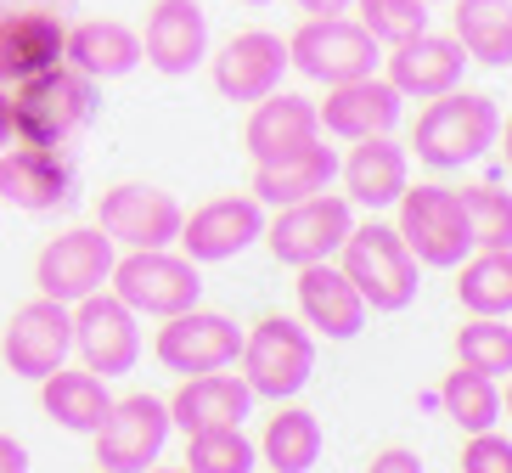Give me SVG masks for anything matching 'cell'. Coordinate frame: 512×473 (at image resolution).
Returning <instances> with one entry per match:
<instances>
[{
	"label": "cell",
	"instance_id": "9",
	"mask_svg": "<svg viewBox=\"0 0 512 473\" xmlns=\"http://www.w3.org/2000/svg\"><path fill=\"white\" fill-rule=\"evenodd\" d=\"M113 260H119V248L107 237L102 226H74L40 243L34 254V288L57 299V305H79V299H91V293L107 288V276H113Z\"/></svg>",
	"mask_w": 512,
	"mask_h": 473
},
{
	"label": "cell",
	"instance_id": "14",
	"mask_svg": "<svg viewBox=\"0 0 512 473\" xmlns=\"http://www.w3.org/2000/svg\"><path fill=\"white\" fill-rule=\"evenodd\" d=\"M136 310L124 305L113 288L91 293L74 305V355L79 367H91L96 378H124L141 361V327Z\"/></svg>",
	"mask_w": 512,
	"mask_h": 473
},
{
	"label": "cell",
	"instance_id": "30",
	"mask_svg": "<svg viewBox=\"0 0 512 473\" xmlns=\"http://www.w3.org/2000/svg\"><path fill=\"white\" fill-rule=\"evenodd\" d=\"M321 445H327L321 417L282 400L276 417L265 423V434H259V462H265L271 473H310L321 462Z\"/></svg>",
	"mask_w": 512,
	"mask_h": 473
},
{
	"label": "cell",
	"instance_id": "11",
	"mask_svg": "<svg viewBox=\"0 0 512 473\" xmlns=\"http://www.w3.org/2000/svg\"><path fill=\"white\" fill-rule=\"evenodd\" d=\"M169 400L158 395H124L107 406V417L96 423V468L107 473H147L164 457L169 445Z\"/></svg>",
	"mask_w": 512,
	"mask_h": 473
},
{
	"label": "cell",
	"instance_id": "46",
	"mask_svg": "<svg viewBox=\"0 0 512 473\" xmlns=\"http://www.w3.org/2000/svg\"><path fill=\"white\" fill-rule=\"evenodd\" d=\"M428 6H445V0H428Z\"/></svg>",
	"mask_w": 512,
	"mask_h": 473
},
{
	"label": "cell",
	"instance_id": "43",
	"mask_svg": "<svg viewBox=\"0 0 512 473\" xmlns=\"http://www.w3.org/2000/svg\"><path fill=\"white\" fill-rule=\"evenodd\" d=\"M501 406H507V412H512V372H507V400H501Z\"/></svg>",
	"mask_w": 512,
	"mask_h": 473
},
{
	"label": "cell",
	"instance_id": "35",
	"mask_svg": "<svg viewBox=\"0 0 512 473\" xmlns=\"http://www.w3.org/2000/svg\"><path fill=\"white\" fill-rule=\"evenodd\" d=\"M349 12H355V23H361L383 51L400 46V40H411V34H422L428 23H434L428 0H355Z\"/></svg>",
	"mask_w": 512,
	"mask_h": 473
},
{
	"label": "cell",
	"instance_id": "34",
	"mask_svg": "<svg viewBox=\"0 0 512 473\" xmlns=\"http://www.w3.org/2000/svg\"><path fill=\"white\" fill-rule=\"evenodd\" d=\"M456 361L484 378H507L512 372V327L507 316H467L456 327Z\"/></svg>",
	"mask_w": 512,
	"mask_h": 473
},
{
	"label": "cell",
	"instance_id": "38",
	"mask_svg": "<svg viewBox=\"0 0 512 473\" xmlns=\"http://www.w3.org/2000/svg\"><path fill=\"white\" fill-rule=\"evenodd\" d=\"M366 473H422V457L411 445H383V451L366 462Z\"/></svg>",
	"mask_w": 512,
	"mask_h": 473
},
{
	"label": "cell",
	"instance_id": "33",
	"mask_svg": "<svg viewBox=\"0 0 512 473\" xmlns=\"http://www.w3.org/2000/svg\"><path fill=\"white\" fill-rule=\"evenodd\" d=\"M254 468H259V445L242 434V423L186 434V473H254Z\"/></svg>",
	"mask_w": 512,
	"mask_h": 473
},
{
	"label": "cell",
	"instance_id": "48",
	"mask_svg": "<svg viewBox=\"0 0 512 473\" xmlns=\"http://www.w3.org/2000/svg\"><path fill=\"white\" fill-rule=\"evenodd\" d=\"M0 209H6V203H0Z\"/></svg>",
	"mask_w": 512,
	"mask_h": 473
},
{
	"label": "cell",
	"instance_id": "31",
	"mask_svg": "<svg viewBox=\"0 0 512 473\" xmlns=\"http://www.w3.org/2000/svg\"><path fill=\"white\" fill-rule=\"evenodd\" d=\"M456 305L467 316H512V248H473L456 265Z\"/></svg>",
	"mask_w": 512,
	"mask_h": 473
},
{
	"label": "cell",
	"instance_id": "24",
	"mask_svg": "<svg viewBox=\"0 0 512 473\" xmlns=\"http://www.w3.org/2000/svg\"><path fill=\"white\" fill-rule=\"evenodd\" d=\"M62 40H68V23L57 12H46V6H12V12H0V91L29 74L57 68Z\"/></svg>",
	"mask_w": 512,
	"mask_h": 473
},
{
	"label": "cell",
	"instance_id": "27",
	"mask_svg": "<svg viewBox=\"0 0 512 473\" xmlns=\"http://www.w3.org/2000/svg\"><path fill=\"white\" fill-rule=\"evenodd\" d=\"M338 181V147L327 141H310L304 153L293 158H276V164H254V192L265 209H282V203H299V198H316Z\"/></svg>",
	"mask_w": 512,
	"mask_h": 473
},
{
	"label": "cell",
	"instance_id": "25",
	"mask_svg": "<svg viewBox=\"0 0 512 473\" xmlns=\"http://www.w3.org/2000/svg\"><path fill=\"white\" fill-rule=\"evenodd\" d=\"M254 412V389L242 383V372H197V378H181V389L169 395V423L181 434H197V428H226L242 423Z\"/></svg>",
	"mask_w": 512,
	"mask_h": 473
},
{
	"label": "cell",
	"instance_id": "21",
	"mask_svg": "<svg viewBox=\"0 0 512 473\" xmlns=\"http://www.w3.org/2000/svg\"><path fill=\"white\" fill-rule=\"evenodd\" d=\"M338 181L355 209H394V198L411 186V153L394 136H361L338 153Z\"/></svg>",
	"mask_w": 512,
	"mask_h": 473
},
{
	"label": "cell",
	"instance_id": "18",
	"mask_svg": "<svg viewBox=\"0 0 512 473\" xmlns=\"http://www.w3.org/2000/svg\"><path fill=\"white\" fill-rule=\"evenodd\" d=\"M68 198H74V158L62 147L12 141L0 153V203H12L23 214H51Z\"/></svg>",
	"mask_w": 512,
	"mask_h": 473
},
{
	"label": "cell",
	"instance_id": "12",
	"mask_svg": "<svg viewBox=\"0 0 512 473\" xmlns=\"http://www.w3.org/2000/svg\"><path fill=\"white\" fill-rule=\"evenodd\" d=\"M0 355H6L12 378H29V383L68 367V355H74V305H57L46 293H34L29 305L12 310L6 338H0Z\"/></svg>",
	"mask_w": 512,
	"mask_h": 473
},
{
	"label": "cell",
	"instance_id": "26",
	"mask_svg": "<svg viewBox=\"0 0 512 473\" xmlns=\"http://www.w3.org/2000/svg\"><path fill=\"white\" fill-rule=\"evenodd\" d=\"M62 62L79 68L85 79H96V85L102 79H124L141 68V34L130 23H119V17H85L62 40Z\"/></svg>",
	"mask_w": 512,
	"mask_h": 473
},
{
	"label": "cell",
	"instance_id": "4",
	"mask_svg": "<svg viewBox=\"0 0 512 473\" xmlns=\"http://www.w3.org/2000/svg\"><path fill=\"white\" fill-rule=\"evenodd\" d=\"M242 383L254 389V400H293L304 395V383L316 378V333L293 316H259L242 333Z\"/></svg>",
	"mask_w": 512,
	"mask_h": 473
},
{
	"label": "cell",
	"instance_id": "42",
	"mask_svg": "<svg viewBox=\"0 0 512 473\" xmlns=\"http://www.w3.org/2000/svg\"><path fill=\"white\" fill-rule=\"evenodd\" d=\"M496 147H501V158H507V169H512V119H501V130H496Z\"/></svg>",
	"mask_w": 512,
	"mask_h": 473
},
{
	"label": "cell",
	"instance_id": "16",
	"mask_svg": "<svg viewBox=\"0 0 512 473\" xmlns=\"http://www.w3.org/2000/svg\"><path fill=\"white\" fill-rule=\"evenodd\" d=\"M141 62L164 79H186L209 62V12L197 0H152L141 23Z\"/></svg>",
	"mask_w": 512,
	"mask_h": 473
},
{
	"label": "cell",
	"instance_id": "47",
	"mask_svg": "<svg viewBox=\"0 0 512 473\" xmlns=\"http://www.w3.org/2000/svg\"><path fill=\"white\" fill-rule=\"evenodd\" d=\"M96 473H107V468H96Z\"/></svg>",
	"mask_w": 512,
	"mask_h": 473
},
{
	"label": "cell",
	"instance_id": "20",
	"mask_svg": "<svg viewBox=\"0 0 512 473\" xmlns=\"http://www.w3.org/2000/svg\"><path fill=\"white\" fill-rule=\"evenodd\" d=\"M383 68H389L383 79H389L406 102H434V96H445V91L462 85L467 51L456 46V34L422 29V34H411V40H400V46H389Z\"/></svg>",
	"mask_w": 512,
	"mask_h": 473
},
{
	"label": "cell",
	"instance_id": "36",
	"mask_svg": "<svg viewBox=\"0 0 512 473\" xmlns=\"http://www.w3.org/2000/svg\"><path fill=\"white\" fill-rule=\"evenodd\" d=\"M456 192L473 226V248H512V192H501L496 181H473Z\"/></svg>",
	"mask_w": 512,
	"mask_h": 473
},
{
	"label": "cell",
	"instance_id": "45",
	"mask_svg": "<svg viewBox=\"0 0 512 473\" xmlns=\"http://www.w3.org/2000/svg\"><path fill=\"white\" fill-rule=\"evenodd\" d=\"M242 6H271V0H242Z\"/></svg>",
	"mask_w": 512,
	"mask_h": 473
},
{
	"label": "cell",
	"instance_id": "3",
	"mask_svg": "<svg viewBox=\"0 0 512 473\" xmlns=\"http://www.w3.org/2000/svg\"><path fill=\"white\" fill-rule=\"evenodd\" d=\"M496 130H501V107L496 96L484 91H445L417 113V130H411V147L428 169H462V164H479L490 147H496Z\"/></svg>",
	"mask_w": 512,
	"mask_h": 473
},
{
	"label": "cell",
	"instance_id": "6",
	"mask_svg": "<svg viewBox=\"0 0 512 473\" xmlns=\"http://www.w3.org/2000/svg\"><path fill=\"white\" fill-rule=\"evenodd\" d=\"M107 288L119 293L136 316H181L203 305V265H192L181 248H124L113 260Z\"/></svg>",
	"mask_w": 512,
	"mask_h": 473
},
{
	"label": "cell",
	"instance_id": "17",
	"mask_svg": "<svg viewBox=\"0 0 512 473\" xmlns=\"http://www.w3.org/2000/svg\"><path fill=\"white\" fill-rule=\"evenodd\" d=\"M209 74H214V91L226 96V102H259V96L282 91L287 40L271 29H237L209 57Z\"/></svg>",
	"mask_w": 512,
	"mask_h": 473
},
{
	"label": "cell",
	"instance_id": "1",
	"mask_svg": "<svg viewBox=\"0 0 512 473\" xmlns=\"http://www.w3.org/2000/svg\"><path fill=\"white\" fill-rule=\"evenodd\" d=\"M6 113H12V141L68 147L96 119V79L57 62L46 74H29L17 85H6Z\"/></svg>",
	"mask_w": 512,
	"mask_h": 473
},
{
	"label": "cell",
	"instance_id": "15",
	"mask_svg": "<svg viewBox=\"0 0 512 473\" xmlns=\"http://www.w3.org/2000/svg\"><path fill=\"white\" fill-rule=\"evenodd\" d=\"M181 203L164 186L147 181H119L96 198V226L113 237V248H175L181 231Z\"/></svg>",
	"mask_w": 512,
	"mask_h": 473
},
{
	"label": "cell",
	"instance_id": "44",
	"mask_svg": "<svg viewBox=\"0 0 512 473\" xmlns=\"http://www.w3.org/2000/svg\"><path fill=\"white\" fill-rule=\"evenodd\" d=\"M147 473H186V468H158V462H152V468Z\"/></svg>",
	"mask_w": 512,
	"mask_h": 473
},
{
	"label": "cell",
	"instance_id": "32",
	"mask_svg": "<svg viewBox=\"0 0 512 473\" xmlns=\"http://www.w3.org/2000/svg\"><path fill=\"white\" fill-rule=\"evenodd\" d=\"M439 406H445V417H451L462 434H484V428L501 423L496 378H484V372L462 367V361H456V372H445V383H439Z\"/></svg>",
	"mask_w": 512,
	"mask_h": 473
},
{
	"label": "cell",
	"instance_id": "40",
	"mask_svg": "<svg viewBox=\"0 0 512 473\" xmlns=\"http://www.w3.org/2000/svg\"><path fill=\"white\" fill-rule=\"evenodd\" d=\"M293 6H299L304 17H344L355 0H293Z\"/></svg>",
	"mask_w": 512,
	"mask_h": 473
},
{
	"label": "cell",
	"instance_id": "13",
	"mask_svg": "<svg viewBox=\"0 0 512 473\" xmlns=\"http://www.w3.org/2000/svg\"><path fill=\"white\" fill-rule=\"evenodd\" d=\"M152 355L158 367L175 372V378H197V372H220V367H237L242 355V327L220 310H181V316H164L158 338H152Z\"/></svg>",
	"mask_w": 512,
	"mask_h": 473
},
{
	"label": "cell",
	"instance_id": "23",
	"mask_svg": "<svg viewBox=\"0 0 512 473\" xmlns=\"http://www.w3.org/2000/svg\"><path fill=\"white\" fill-rule=\"evenodd\" d=\"M242 141H248V158H254V164H276V158L304 153L310 141H321L316 102H310V96H293V91L259 96V102H248Z\"/></svg>",
	"mask_w": 512,
	"mask_h": 473
},
{
	"label": "cell",
	"instance_id": "39",
	"mask_svg": "<svg viewBox=\"0 0 512 473\" xmlns=\"http://www.w3.org/2000/svg\"><path fill=\"white\" fill-rule=\"evenodd\" d=\"M0 473H29V445L0 434Z\"/></svg>",
	"mask_w": 512,
	"mask_h": 473
},
{
	"label": "cell",
	"instance_id": "8",
	"mask_svg": "<svg viewBox=\"0 0 512 473\" xmlns=\"http://www.w3.org/2000/svg\"><path fill=\"white\" fill-rule=\"evenodd\" d=\"M383 46L355 23V17H304L299 29L287 34V68H299L316 85H344V79L377 74Z\"/></svg>",
	"mask_w": 512,
	"mask_h": 473
},
{
	"label": "cell",
	"instance_id": "22",
	"mask_svg": "<svg viewBox=\"0 0 512 473\" xmlns=\"http://www.w3.org/2000/svg\"><path fill=\"white\" fill-rule=\"evenodd\" d=\"M299 321L310 327L316 338H332V344H349V338H361L366 327V299L355 293L344 271L332 260H316V265H299Z\"/></svg>",
	"mask_w": 512,
	"mask_h": 473
},
{
	"label": "cell",
	"instance_id": "5",
	"mask_svg": "<svg viewBox=\"0 0 512 473\" xmlns=\"http://www.w3.org/2000/svg\"><path fill=\"white\" fill-rule=\"evenodd\" d=\"M394 231L406 237V248L428 271H456L473 254V226H467L462 192L456 186H439V181L406 186L394 198Z\"/></svg>",
	"mask_w": 512,
	"mask_h": 473
},
{
	"label": "cell",
	"instance_id": "29",
	"mask_svg": "<svg viewBox=\"0 0 512 473\" xmlns=\"http://www.w3.org/2000/svg\"><path fill=\"white\" fill-rule=\"evenodd\" d=\"M451 34L479 68H512V0H445Z\"/></svg>",
	"mask_w": 512,
	"mask_h": 473
},
{
	"label": "cell",
	"instance_id": "10",
	"mask_svg": "<svg viewBox=\"0 0 512 473\" xmlns=\"http://www.w3.org/2000/svg\"><path fill=\"white\" fill-rule=\"evenodd\" d=\"M259 237H265V203L254 192H226V198H209L192 214H181L175 248L192 265H226L237 254H248Z\"/></svg>",
	"mask_w": 512,
	"mask_h": 473
},
{
	"label": "cell",
	"instance_id": "28",
	"mask_svg": "<svg viewBox=\"0 0 512 473\" xmlns=\"http://www.w3.org/2000/svg\"><path fill=\"white\" fill-rule=\"evenodd\" d=\"M107 406H113L107 378H96L91 367H57L40 378V412L57 428H68V434H96Z\"/></svg>",
	"mask_w": 512,
	"mask_h": 473
},
{
	"label": "cell",
	"instance_id": "41",
	"mask_svg": "<svg viewBox=\"0 0 512 473\" xmlns=\"http://www.w3.org/2000/svg\"><path fill=\"white\" fill-rule=\"evenodd\" d=\"M12 147V113H6V91H0V153Z\"/></svg>",
	"mask_w": 512,
	"mask_h": 473
},
{
	"label": "cell",
	"instance_id": "19",
	"mask_svg": "<svg viewBox=\"0 0 512 473\" xmlns=\"http://www.w3.org/2000/svg\"><path fill=\"white\" fill-rule=\"evenodd\" d=\"M400 113H406V96L394 91L383 74H361V79H344V85H327V102H316L321 136H332V141L394 136Z\"/></svg>",
	"mask_w": 512,
	"mask_h": 473
},
{
	"label": "cell",
	"instance_id": "2",
	"mask_svg": "<svg viewBox=\"0 0 512 473\" xmlns=\"http://www.w3.org/2000/svg\"><path fill=\"white\" fill-rule=\"evenodd\" d=\"M338 271L355 282V293L366 299V310L377 316H400V310L417 305L422 288V265L406 248V237L383 220H355L338 248Z\"/></svg>",
	"mask_w": 512,
	"mask_h": 473
},
{
	"label": "cell",
	"instance_id": "37",
	"mask_svg": "<svg viewBox=\"0 0 512 473\" xmlns=\"http://www.w3.org/2000/svg\"><path fill=\"white\" fill-rule=\"evenodd\" d=\"M462 473H512V440L484 428V434H467L462 445Z\"/></svg>",
	"mask_w": 512,
	"mask_h": 473
},
{
	"label": "cell",
	"instance_id": "7",
	"mask_svg": "<svg viewBox=\"0 0 512 473\" xmlns=\"http://www.w3.org/2000/svg\"><path fill=\"white\" fill-rule=\"evenodd\" d=\"M349 226H355V203L344 192H316V198L282 203L276 214H265V237L259 243L271 248L276 265H316V260H338Z\"/></svg>",
	"mask_w": 512,
	"mask_h": 473
}]
</instances>
